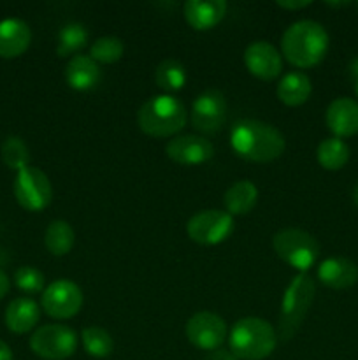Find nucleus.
<instances>
[{"mask_svg": "<svg viewBox=\"0 0 358 360\" xmlns=\"http://www.w3.org/2000/svg\"><path fill=\"white\" fill-rule=\"evenodd\" d=\"M316 283L307 273H298L288 285L281 301L279 323H277V338L283 343L290 341L298 333L304 323L312 301H314Z\"/></svg>", "mask_w": 358, "mask_h": 360, "instance_id": "nucleus-5", "label": "nucleus"}, {"mask_svg": "<svg viewBox=\"0 0 358 360\" xmlns=\"http://www.w3.org/2000/svg\"><path fill=\"white\" fill-rule=\"evenodd\" d=\"M30 348L44 360H65L77 350V334L70 327L60 323L42 326L32 334Z\"/></svg>", "mask_w": 358, "mask_h": 360, "instance_id": "nucleus-8", "label": "nucleus"}, {"mask_svg": "<svg viewBox=\"0 0 358 360\" xmlns=\"http://www.w3.org/2000/svg\"><path fill=\"white\" fill-rule=\"evenodd\" d=\"M311 79L304 72H298V70L284 74L276 88L277 98L284 105H290V108H297V105L305 104L309 101V97H311Z\"/></svg>", "mask_w": 358, "mask_h": 360, "instance_id": "nucleus-21", "label": "nucleus"}, {"mask_svg": "<svg viewBox=\"0 0 358 360\" xmlns=\"http://www.w3.org/2000/svg\"><path fill=\"white\" fill-rule=\"evenodd\" d=\"M2 160L13 171L20 172L30 164V151L25 141L18 136H9L2 143Z\"/></svg>", "mask_w": 358, "mask_h": 360, "instance_id": "nucleus-29", "label": "nucleus"}, {"mask_svg": "<svg viewBox=\"0 0 358 360\" xmlns=\"http://www.w3.org/2000/svg\"><path fill=\"white\" fill-rule=\"evenodd\" d=\"M123 51H125V44L121 39L114 35H105V37H98L90 46V58L97 63H116L123 56Z\"/></svg>", "mask_w": 358, "mask_h": 360, "instance_id": "nucleus-28", "label": "nucleus"}, {"mask_svg": "<svg viewBox=\"0 0 358 360\" xmlns=\"http://www.w3.org/2000/svg\"><path fill=\"white\" fill-rule=\"evenodd\" d=\"M318 278L325 287L333 290H344L358 281V266L344 257H333L319 264Z\"/></svg>", "mask_w": 358, "mask_h": 360, "instance_id": "nucleus-18", "label": "nucleus"}, {"mask_svg": "<svg viewBox=\"0 0 358 360\" xmlns=\"http://www.w3.org/2000/svg\"><path fill=\"white\" fill-rule=\"evenodd\" d=\"M223 200L227 213H230L232 217H244L251 213L258 202V188L249 179H241L225 192Z\"/></svg>", "mask_w": 358, "mask_h": 360, "instance_id": "nucleus-22", "label": "nucleus"}, {"mask_svg": "<svg viewBox=\"0 0 358 360\" xmlns=\"http://www.w3.org/2000/svg\"><path fill=\"white\" fill-rule=\"evenodd\" d=\"M67 84L76 91H90L100 83L102 70L90 55H76L67 62L63 70Z\"/></svg>", "mask_w": 358, "mask_h": 360, "instance_id": "nucleus-19", "label": "nucleus"}, {"mask_svg": "<svg viewBox=\"0 0 358 360\" xmlns=\"http://www.w3.org/2000/svg\"><path fill=\"white\" fill-rule=\"evenodd\" d=\"M230 146L244 160L267 164L283 155L284 136L270 123L260 120H239L230 130Z\"/></svg>", "mask_w": 358, "mask_h": 360, "instance_id": "nucleus-1", "label": "nucleus"}, {"mask_svg": "<svg viewBox=\"0 0 358 360\" xmlns=\"http://www.w3.org/2000/svg\"><path fill=\"white\" fill-rule=\"evenodd\" d=\"M329 44L330 37L323 25L312 20H300L284 30L281 51L291 65L309 69L325 58Z\"/></svg>", "mask_w": 358, "mask_h": 360, "instance_id": "nucleus-2", "label": "nucleus"}, {"mask_svg": "<svg viewBox=\"0 0 358 360\" xmlns=\"http://www.w3.org/2000/svg\"><path fill=\"white\" fill-rule=\"evenodd\" d=\"M186 81H188V74H186L185 65L174 58L161 60L154 69V83L160 90L165 91V95L183 90Z\"/></svg>", "mask_w": 358, "mask_h": 360, "instance_id": "nucleus-23", "label": "nucleus"}, {"mask_svg": "<svg viewBox=\"0 0 358 360\" xmlns=\"http://www.w3.org/2000/svg\"><path fill=\"white\" fill-rule=\"evenodd\" d=\"M14 197L23 210L39 213L53 200V186L44 171L39 167L21 169L14 178Z\"/></svg>", "mask_w": 358, "mask_h": 360, "instance_id": "nucleus-7", "label": "nucleus"}, {"mask_svg": "<svg viewBox=\"0 0 358 360\" xmlns=\"http://www.w3.org/2000/svg\"><path fill=\"white\" fill-rule=\"evenodd\" d=\"M9 288H11L9 278H7V274L0 269V299L6 297L7 292H9Z\"/></svg>", "mask_w": 358, "mask_h": 360, "instance_id": "nucleus-32", "label": "nucleus"}, {"mask_svg": "<svg viewBox=\"0 0 358 360\" xmlns=\"http://www.w3.org/2000/svg\"><path fill=\"white\" fill-rule=\"evenodd\" d=\"M244 65L249 74L262 81H274L283 72L281 53L267 41H255L246 48Z\"/></svg>", "mask_w": 358, "mask_h": 360, "instance_id": "nucleus-13", "label": "nucleus"}, {"mask_svg": "<svg viewBox=\"0 0 358 360\" xmlns=\"http://www.w3.org/2000/svg\"><path fill=\"white\" fill-rule=\"evenodd\" d=\"M6 326L14 334H27L41 319V308L30 297H18L9 302L6 309Z\"/></svg>", "mask_w": 358, "mask_h": 360, "instance_id": "nucleus-20", "label": "nucleus"}, {"mask_svg": "<svg viewBox=\"0 0 358 360\" xmlns=\"http://www.w3.org/2000/svg\"><path fill=\"white\" fill-rule=\"evenodd\" d=\"M325 122L336 137H351L358 134V102L350 97H339L326 108Z\"/></svg>", "mask_w": 358, "mask_h": 360, "instance_id": "nucleus-15", "label": "nucleus"}, {"mask_svg": "<svg viewBox=\"0 0 358 360\" xmlns=\"http://www.w3.org/2000/svg\"><path fill=\"white\" fill-rule=\"evenodd\" d=\"M165 153L179 165H200L214 157V146L206 137L178 136L168 141Z\"/></svg>", "mask_w": 358, "mask_h": 360, "instance_id": "nucleus-14", "label": "nucleus"}, {"mask_svg": "<svg viewBox=\"0 0 358 360\" xmlns=\"http://www.w3.org/2000/svg\"><path fill=\"white\" fill-rule=\"evenodd\" d=\"M81 341H83L84 352L95 359L109 357L114 350V341L111 334L102 327H86L81 334Z\"/></svg>", "mask_w": 358, "mask_h": 360, "instance_id": "nucleus-26", "label": "nucleus"}, {"mask_svg": "<svg viewBox=\"0 0 358 360\" xmlns=\"http://www.w3.org/2000/svg\"><path fill=\"white\" fill-rule=\"evenodd\" d=\"M276 255L298 273H307L319 257V245L309 232L288 227L276 232L272 238Z\"/></svg>", "mask_w": 358, "mask_h": 360, "instance_id": "nucleus-6", "label": "nucleus"}, {"mask_svg": "<svg viewBox=\"0 0 358 360\" xmlns=\"http://www.w3.org/2000/svg\"><path fill=\"white\" fill-rule=\"evenodd\" d=\"M32 42V30L20 18L0 21V58H16L23 55Z\"/></svg>", "mask_w": 358, "mask_h": 360, "instance_id": "nucleus-17", "label": "nucleus"}, {"mask_svg": "<svg viewBox=\"0 0 358 360\" xmlns=\"http://www.w3.org/2000/svg\"><path fill=\"white\" fill-rule=\"evenodd\" d=\"M14 283L25 294H39L44 290V274L32 266H23L14 273Z\"/></svg>", "mask_w": 358, "mask_h": 360, "instance_id": "nucleus-30", "label": "nucleus"}, {"mask_svg": "<svg viewBox=\"0 0 358 360\" xmlns=\"http://www.w3.org/2000/svg\"><path fill=\"white\" fill-rule=\"evenodd\" d=\"M76 243V234L65 220H53L44 234V245L48 252L55 257H63L70 253Z\"/></svg>", "mask_w": 358, "mask_h": 360, "instance_id": "nucleus-24", "label": "nucleus"}, {"mask_svg": "<svg viewBox=\"0 0 358 360\" xmlns=\"http://www.w3.org/2000/svg\"><path fill=\"white\" fill-rule=\"evenodd\" d=\"M41 308L55 320H69L83 308V290L70 280H56L42 292Z\"/></svg>", "mask_w": 358, "mask_h": 360, "instance_id": "nucleus-10", "label": "nucleus"}, {"mask_svg": "<svg viewBox=\"0 0 358 360\" xmlns=\"http://www.w3.org/2000/svg\"><path fill=\"white\" fill-rule=\"evenodd\" d=\"M186 232H188V238L197 245H221L234 232V217L221 210L199 211L188 220Z\"/></svg>", "mask_w": 358, "mask_h": 360, "instance_id": "nucleus-9", "label": "nucleus"}, {"mask_svg": "<svg viewBox=\"0 0 358 360\" xmlns=\"http://www.w3.org/2000/svg\"><path fill=\"white\" fill-rule=\"evenodd\" d=\"M228 345L235 359L263 360L276 350L277 334L267 320L246 316L232 327Z\"/></svg>", "mask_w": 358, "mask_h": 360, "instance_id": "nucleus-4", "label": "nucleus"}, {"mask_svg": "<svg viewBox=\"0 0 358 360\" xmlns=\"http://www.w3.org/2000/svg\"><path fill=\"white\" fill-rule=\"evenodd\" d=\"M277 6L283 7V9H288V11H298V9H304V7L311 6V2H305V0H302V2H276Z\"/></svg>", "mask_w": 358, "mask_h": 360, "instance_id": "nucleus-31", "label": "nucleus"}, {"mask_svg": "<svg viewBox=\"0 0 358 360\" xmlns=\"http://www.w3.org/2000/svg\"><path fill=\"white\" fill-rule=\"evenodd\" d=\"M0 360H13V352H11L9 345L4 343L0 340Z\"/></svg>", "mask_w": 358, "mask_h": 360, "instance_id": "nucleus-33", "label": "nucleus"}, {"mask_svg": "<svg viewBox=\"0 0 358 360\" xmlns=\"http://www.w3.org/2000/svg\"><path fill=\"white\" fill-rule=\"evenodd\" d=\"M351 72L357 76V81H354V91H357V95H358V58L351 62Z\"/></svg>", "mask_w": 358, "mask_h": 360, "instance_id": "nucleus-34", "label": "nucleus"}, {"mask_svg": "<svg viewBox=\"0 0 358 360\" xmlns=\"http://www.w3.org/2000/svg\"><path fill=\"white\" fill-rule=\"evenodd\" d=\"M228 9L225 0H188L185 2L183 13L185 20L193 30H211L221 23Z\"/></svg>", "mask_w": 358, "mask_h": 360, "instance_id": "nucleus-16", "label": "nucleus"}, {"mask_svg": "<svg viewBox=\"0 0 358 360\" xmlns=\"http://www.w3.org/2000/svg\"><path fill=\"white\" fill-rule=\"evenodd\" d=\"M88 44V30L81 23H67L58 34V48L56 53L62 58L74 55Z\"/></svg>", "mask_w": 358, "mask_h": 360, "instance_id": "nucleus-27", "label": "nucleus"}, {"mask_svg": "<svg viewBox=\"0 0 358 360\" xmlns=\"http://www.w3.org/2000/svg\"><path fill=\"white\" fill-rule=\"evenodd\" d=\"M353 202L357 204V207H358V183H357V186H354V190H353Z\"/></svg>", "mask_w": 358, "mask_h": 360, "instance_id": "nucleus-35", "label": "nucleus"}, {"mask_svg": "<svg viewBox=\"0 0 358 360\" xmlns=\"http://www.w3.org/2000/svg\"><path fill=\"white\" fill-rule=\"evenodd\" d=\"M186 338L199 350L216 352L227 340V323L216 313L199 311L186 322Z\"/></svg>", "mask_w": 358, "mask_h": 360, "instance_id": "nucleus-11", "label": "nucleus"}, {"mask_svg": "<svg viewBox=\"0 0 358 360\" xmlns=\"http://www.w3.org/2000/svg\"><path fill=\"white\" fill-rule=\"evenodd\" d=\"M316 160L326 171H339L350 160V148L339 137H329L319 143L316 150Z\"/></svg>", "mask_w": 358, "mask_h": 360, "instance_id": "nucleus-25", "label": "nucleus"}, {"mask_svg": "<svg viewBox=\"0 0 358 360\" xmlns=\"http://www.w3.org/2000/svg\"><path fill=\"white\" fill-rule=\"evenodd\" d=\"M227 116V101L218 90H207L192 105V125L202 134H214L221 129Z\"/></svg>", "mask_w": 358, "mask_h": 360, "instance_id": "nucleus-12", "label": "nucleus"}, {"mask_svg": "<svg viewBox=\"0 0 358 360\" xmlns=\"http://www.w3.org/2000/svg\"><path fill=\"white\" fill-rule=\"evenodd\" d=\"M188 122V111L179 98L172 95H157L140 105L137 112V125L146 136L172 137L185 129Z\"/></svg>", "mask_w": 358, "mask_h": 360, "instance_id": "nucleus-3", "label": "nucleus"}]
</instances>
